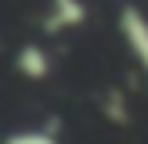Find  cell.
<instances>
[{
	"instance_id": "obj_3",
	"label": "cell",
	"mask_w": 148,
	"mask_h": 144,
	"mask_svg": "<svg viewBox=\"0 0 148 144\" xmlns=\"http://www.w3.org/2000/svg\"><path fill=\"white\" fill-rule=\"evenodd\" d=\"M14 69H18V76L33 79V83H40V79L51 76V54L43 43H22L18 54H14Z\"/></svg>"
},
{
	"instance_id": "obj_1",
	"label": "cell",
	"mask_w": 148,
	"mask_h": 144,
	"mask_svg": "<svg viewBox=\"0 0 148 144\" xmlns=\"http://www.w3.org/2000/svg\"><path fill=\"white\" fill-rule=\"evenodd\" d=\"M116 25H119V36H123V43H127L130 58L148 72V14L137 4H123Z\"/></svg>"
},
{
	"instance_id": "obj_4",
	"label": "cell",
	"mask_w": 148,
	"mask_h": 144,
	"mask_svg": "<svg viewBox=\"0 0 148 144\" xmlns=\"http://www.w3.org/2000/svg\"><path fill=\"white\" fill-rule=\"evenodd\" d=\"M0 144H58V137L51 133V130H40V126H33V130H18V133L4 137Z\"/></svg>"
},
{
	"instance_id": "obj_2",
	"label": "cell",
	"mask_w": 148,
	"mask_h": 144,
	"mask_svg": "<svg viewBox=\"0 0 148 144\" xmlns=\"http://www.w3.org/2000/svg\"><path fill=\"white\" fill-rule=\"evenodd\" d=\"M87 22V0H51L43 11V33H72Z\"/></svg>"
}]
</instances>
